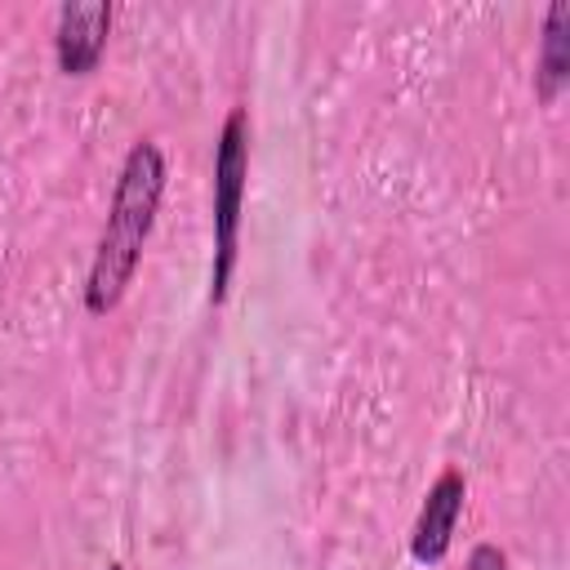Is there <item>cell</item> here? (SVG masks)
I'll list each match as a JSON object with an SVG mask.
<instances>
[{
    "label": "cell",
    "instance_id": "cell-1",
    "mask_svg": "<svg viewBox=\"0 0 570 570\" xmlns=\"http://www.w3.org/2000/svg\"><path fill=\"white\" fill-rule=\"evenodd\" d=\"M160 196H165V151H160V142L138 138L120 165V178H116V191L107 205V223L98 232L94 263L85 276V312L89 316H107L125 298V289L142 263V245L151 236Z\"/></svg>",
    "mask_w": 570,
    "mask_h": 570
},
{
    "label": "cell",
    "instance_id": "cell-6",
    "mask_svg": "<svg viewBox=\"0 0 570 570\" xmlns=\"http://www.w3.org/2000/svg\"><path fill=\"white\" fill-rule=\"evenodd\" d=\"M463 570H508V557H503L499 543H476V548L468 552V566H463Z\"/></svg>",
    "mask_w": 570,
    "mask_h": 570
},
{
    "label": "cell",
    "instance_id": "cell-4",
    "mask_svg": "<svg viewBox=\"0 0 570 570\" xmlns=\"http://www.w3.org/2000/svg\"><path fill=\"white\" fill-rule=\"evenodd\" d=\"M107 31H111V4L94 0V4H62L58 9V27H53V58L62 76H89L102 62L107 49Z\"/></svg>",
    "mask_w": 570,
    "mask_h": 570
},
{
    "label": "cell",
    "instance_id": "cell-5",
    "mask_svg": "<svg viewBox=\"0 0 570 570\" xmlns=\"http://www.w3.org/2000/svg\"><path fill=\"white\" fill-rule=\"evenodd\" d=\"M570 76V4L552 0L543 13V36H539V58H534V94L543 102H557Z\"/></svg>",
    "mask_w": 570,
    "mask_h": 570
},
{
    "label": "cell",
    "instance_id": "cell-2",
    "mask_svg": "<svg viewBox=\"0 0 570 570\" xmlns=\"http://www.w3.org/2000/svg\"><path fill=\"white\" fill-rule=\"evenodd\" d=\"M245 174H249V120L236 107L214 142V263H209V303L227 298L236 249H240V205H245Z\"/></svg>",
    "mask_w": 570,
    "mask_h": 570
},
{
    "label": "cell",
    "instance_id": "cell-3",
    "mask_svg": "<svg viewBox=\"0 0 570 570\" xmlns=\"http://www.w3.org/2000/svg\"><path fill=\"white\" fill-rule=\"evenodd\" d=\"M463 499H468V485H463V472H454V468H445V472L428 485L423 508H419L414 530H410V557H414L419 566H436V561L450 552V539H454Z\"/></svg>",
    "mask_w": 570,
    "mask_h": 570
},
{
    "label": "cell",
    "instance_id": "cell-7",
    "mask_svg": "<svg viewBox=\"0 0 570 570\" xmlns=\"http://www.w3.org/2000/svg\"><path fill=\"white\" fill-rule=\"evenodd\" d=\"M107 570H120V566H107Z\"/></svg>",
    "mask_w": 570,
    "mask_h": 570
}]
</instances>
